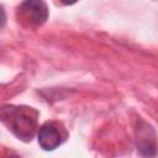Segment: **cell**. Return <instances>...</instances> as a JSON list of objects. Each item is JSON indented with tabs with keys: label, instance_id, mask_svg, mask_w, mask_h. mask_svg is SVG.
Segmentation results:
<instances>
[{
	"label": "cell",
	"instance_id": "277c9868",
	"mask_svg": "<svg viewBox=\"0 0 158 158\" xmlns=\"http://www.w3.org/2000/svg\"><path fill=\"white\" fill-rule=\"evenodd\" d=\"M5 22H6V14H5L4 7L0 5V28H1V27H4Z\"/></svg>",
	"mask_w": 158,
	"mask_h": 158
},
{
	"label": "cell",
	"instance_id": "3957f363",
	"mask_svg": "<svg viewBox=\"0 0 158 158\" xmlns=\"http://www.w3.org/2000/svg\"><path fill=\"white\" fill-rule=\"evenodd\" d=\"M37 137H38L40 146L44 151H53L62 142L60 132H59L58 127L53 123H44L40 128Z\"/></svg>",
	"mask_w": 158,
	"mask_h": 158
},
{
	"label": "cell",
	"instance_id": "5b68a950",
	"mask_svg": "<svg viewBox=\"0 0 158 158\" xmlns=\"http://www.w3.org/2000/svg\"><path fill=\"white\" fill-rule=\"evenodd\" d=\"M62 4H64V5H73V4H75L78 0H59Z\"/></svg>",
	"mask_w": 158,
	"mask_h": 158
},
{
	"label": "cell",
	"instance_id": "7a4b0ae2",
	"mask_svg": "<svg viewBox=\"0 0 158 158\" xmlns=\"http://www.w3.org/2000/svg\"><path fill=\"white\" fill-rule=\"evenodd\" d=\"M19 20L26 26H40L48 17V7L43 0H25L19 7Z\"/></svg>",
	"mask_w": 158,
	"mask_h": 158
},
{
	"label": "cell",
	"instance_id": "6da1fadb",
	"mask_svg": "<svg viewBox=\"0 0 158 158\" xmlns=\"http://www.w3.org/2000/svg\"><path fill=\"white\" fill-rule=\"evenodd\" d=\"M0 121L23 141H31L37 130V112L27 106L6 105L0 107Z\"/></svg>",
	"mask_w": 158,
	"mask_h": 158
}]
</instances>
